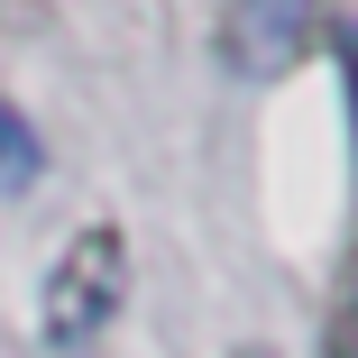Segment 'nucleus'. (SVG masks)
Here are the masks:
<instances>
[{
	"mask_svg": "<svg viewBox=\"0 0 358 358\" xmlns=\"http://www.w3.org/2000/svg\"><path fill=\"white\" fill-rule=\"evenodd\" d=\"M37 166H46V138L28 129V110L0 92V184H37Z\"/></svg>",
	"mask_w": 358,
	"mask_h": 358,
	"instance_id": "3",
	"label": "nucleus"
},
{
	"mask_svg": "<svg viewBox=\"0 0 358 358\" xmlns=\"http://www.w3.org/2000/svg\"><path fill=\"white\" fill-rule=\"evenodd\" d=\"M294 55H303V0H230V19H221V64L230 74L266 83Z\"/></svg>",
	"mask_w": 358,
	"mask_h": 358,
	"instance_id": "2",
	"label": "nucleus"
},
{
	"mask_svg": "<svg viewBox=\"0 0 358 358\" xmlns=\"http://www.w3.org/2000/svg\"><path fill=\"white\" fill-rule=\"evenodd\" d=\"M120 303H129V239L110 221H92V230L64 239V257L46 266L37 331H46V349H92L120 322Z\"/></svg>",
	"mask_w": 358,
	"mask_h": 358,
	"instance_id": "1",
	"label": "nucleus"
},
{
	"mask_svg": "<svg viewBox=\"0 0 358 358\" xmlns=\"http://www.w3.org/2000/svg\"><path fill=\"white\" fill-rule=\"evenodd\" d=\"M239 358H266V349H239Z\"/></svg>",
	"mask_w": 358,
	"mask_h": 358,
	"instance_id": "4",
	"label": "nucleus"
}]
</instances>
